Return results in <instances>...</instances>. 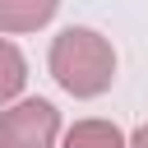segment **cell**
Masks as SVG:
<instances>
[{"instance_id": "3957f363", "label": "cell", "mask_w": 148, "mask_h": 148, "mask_svg": "<svg viewBox=\"0 0 148 148\" xmlns=\"http://www.w3.org/2000/svg\"><path fill=\"white\" fill-rule=\"evenodd\" d=\"M60 0H0V32H37L56 18Z\"/></svg>"}, {"instance_id": "8992f818", "label": "cell", "mask_w": 148, "mask_h": 148, "mask_svg": "<svg viewBox=\"0 0 148 148\" xmlns=\"http://www.w3.org/2000/svg\"><path fill=\"white\" fill-rule=\"evenodd\" d=\"M130 148H148V125H139V130L130 134Z\"/></svg>"}, {"instance_id": "277c9868", "label": "cell", "mask_w": 148, "mask_h": 148, "mask_svg": "<svg viewBox=\"0 0 148 148\" xmlns=\"http://www.w3.org/2000/svg\"><path fill=\"white\" fill-rule=\"evenodd\" d=\"M60 148H130V139L111 120H74L65 130V143Z\"/></svg>"}, {"instance_id": "6da1fadb", "label": "cell", "mask_w": 148, "mask_h": 148, "mask_svg": "<svg viewBox=\"0 0 148 148\" xmlns=\"http://www.w3.org/2000/svg\"><path fill=\"white\" fill-rule=\"evenodd\" d=\"M46 65H51V79L69 97H102L116 79V51L92 28H65L51 42Z\"/></svg>"}, {"instance_id": "5b68a950", "label": "cell", "mask_w": 148, "mask_h": 148, "mask_svg": "<svg viewBox=\"0 0 148 148\" xmlns=\"http://www.w3.org/2000/svg\"><path fill=\"white\" fill-rule=\"evenodd\" d=\"M23 83H28V60L9 37H0V106L14 102L23 92Z\"/></svg>"}, {"instance_id": "7a4b0ae2", "label": "cell", "mask_w": 148, "mask_h": 148, "mask_svg": "<svg viewBox=\"0 0 148 148\" xmlns=\"http://www.w3.org/2000/svg\"><path fill=\"white\" fill-rule=\"evenodd\" d=\"M60 111L46 97H23L0 111V148H56Z\"/></svg>"}]
</instances>
